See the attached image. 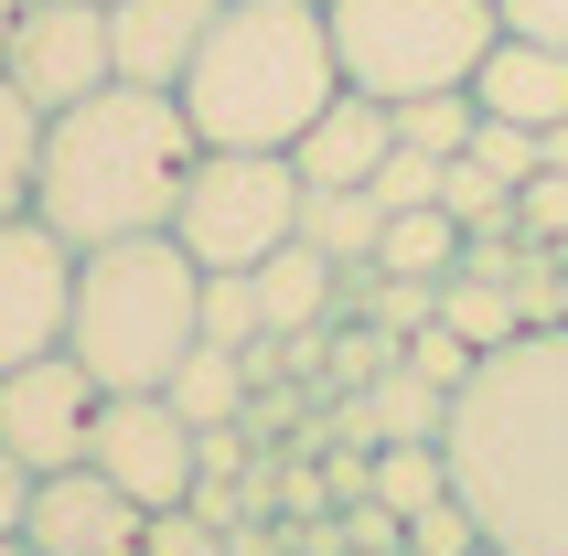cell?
<instances>
[{
  "instance_id": "5",
  "label": "cell",
  "mask_w": 568,
  "mask_h": 556,
  "mask_svg": "<svg viewBox=\"0 0 568 556\" xmlns=\"http://www.w3.org/2000/svg\"><path fill=\"white\" fill-rule=\"evenodd\" d=\"M322 22H333L344 86L408 107V96L473 86V64L494 54L505 11H494V0H322Z\"/></svg>"
},
{
  "instance_id": "20",
  "label": "cell",
  "mask_w": 568,
  "mask_h": 556,
  "mask_svg": "<svg viewBox=\"0 0 568 556\" xmlns=\"http://www.w3.org/2000/svg\"><path fill=\"white\" fill-rule=\"evenodd\" d=\"M32 172H43V107L0 75V225L32 215Z\"/></svg>"
},
{
  "instance_id": "11",
  "label": "cell",
  "mask_w": 568,
  "mask_h": 556,
  "mask_svg": "<svg viewBox=\"0 0 568 556\" xmlns=\"http://www.w3.org/2000/svg\"><path fill=\"white\" fill-rule=\"evenodd\" d=\"M151 514L108 482V471H54L32 482V514H22V546L32 556H140Z\"/></svg>"
},
{
  "instance_id": "18",
  "label": "cell",
  "mask_w": 568,
  "mask_h": 556,
  "mask_svg": "<svg viewBox=\"0 0 568 556\" xmlns=\"http://www.w3.org/2000/svg\"><path fill=\"white\" fill-rule=\"evenodd\" d=\"M440 332H462L473 353H494V342L526 332V300H515L505 278H483V268H450L440 278Z\"/></svg>"
},
{
  "instance_id": "19",
  "label": "cell",
  "mask_w": 568,
  "mask_h": 556,
  "mask_svg": "<svg viewBox=\"0 0 568 556\" xmlns=\"http://www.w3.org/2000/svg\"><path fill=\"white\" fill-rule=\"evenodd\" d=\"M462 268V225L440 204H418V215H386L376 236V278H450Z\"/></svg>"
},
{
  "instance_id": "10",
  "label": "cell",
  "mask_w": 568,
  "mask_h": 556,
  "mask_svg": "<svg viewBox=\"0 0 568 556\" xmlns=\"http://www.w3.org/2000/svg\"><path fill=\"white\" fill-rule=\"evenodd\" d=\"M64 321H75V247L43 215H11L0 225V374L64 353Z\"/></svg>"
},
{
  "instance_id": "27",
  "label": "cell",
  "mask_w": 568,
  "mask_h": 556,
  "mask_svg": "<svg viewBox=\"0 0 568 556\" xmlns=\"http://www.w3.org/2000/svg\"><path fill=\"white\" fill-rule=\"evenodd\" d=\"M515 236H526V247H547L568 268V172H537V183L515 193Z\"/></svg>"
},
{
  "instance_id": "25",
  "label": "cell",
  "mask_w": 568,
  "mask_h": 556,
  "mask_svg": "<svg viewBox=\"0 0 568 556\" xmlns=\"http://www.w3.org/2000/svg\"><path fill=\"white\" fill-rule=\"evenodd\" d=\"M204 342H225V353H257V342H268L257 278H204Z\"/></svg>"
},
{
  "instance_id": "16",
  "label": "cell",
  "mask_w": 568,
  "mask_h": 556,
  "mask_svg": "<svg viewBox=\"0 0 568 556\" xmlns=\"http://www.w3.org/2000/svg\"><path fill=\"white\" fill-rule=\"evenodd\" d=\"M161 397L183 406L204 439H215V429H236V406H247V353H225V342H193V353H183V374H172Z\"/></svg>"
},
{
  "instance_id": "33",
  "label": "cell",
  "mask_w": 568,
  "mask_h": 556,
  "mask_svg": "<svg viewBox=\"0 0 568 556\" xmlns=\"http://www.w3.org/2000/svg\"><path fill=\"white\" fill-rule=\"evenodd\" d=\"M547 172H568V119H558V128H547Z\"/></svg>"
},
{
  "instance_id": "17",
  "label": "cell",
  "mask_w": 568,
  "mask_h": 556,
  "mask_svg": "<svg viewBox=\"0 0 568 556\" xmlns=\"http://www.w3.org/2000/svg\"><path fill=\"white\" fill-rule=\"evenodd\" d=\"M376 236H386L376 193H312V204H301V247H322L344 278H365V268H376Z\"/></svg>"
},
{
  "instance_id": "37",
  "label": "cell",
  "mask_w": 568,
  "mask_h": 556,
  "mask_svg": "<svg viewBox=\"0 0 568 556\" xmlns=\"http://www.w3.org/2000/svg\"><path fill=\"white\" fill-rule=\"evenodd\" d=\"M473 556H505V546H473Z\"/></svg>"
},
{
  "instance_id": "13",
  "label": "cell",
  "mask_w": 568,
  "mask_h": 556,
  "mask_svg": "<svg viewBox=\"0 0 568 556\" xmlns=\"http://www.w3.org/2000/svg\"><path fill=\"white\" fill-rule=\"evenodd\" d=\"M386 151H397V107L365 96V86H344L301 140H290V161H301V183H312V193H365Z\"/></svg>"
},
{
  "instance_id": "28",
  "label": "cell",
  "mask_w": 568,
  "mask_h": 556,
  "mask_svg": "<svg viewBox=\"0 0 568 556\" xmlns=\"http://www.w3.org/2000/svg\"><path fill=\"white\" fill-rule=\"evenodd\" d=\"M483 546V525H473V503L462 493H440V503H418L408 514V556H473Z\"/></svg>"
},
{
  "instance_id": "24",
  "label": "cell",
  "mask_w": 568,
  "mask_h": 556,
  "mask_svg": "<svg viewBox=\"0 0 568 556\" xmlns=\"http://www.w3.org/2000/svg\"><path fill=\"white\" fill-rule=\"evenodd\" d=\"M462 161H483L505 193H526V183L547 172V140H537V128H505V119H483V107H473V151H462Z\"/></svg>"
},
{
  "instance_id": "12",
  "label": "cell",
  "mask_w": 568,
  "mask_h": 556,
  "mask_svg": "<svg viewBox=\"0 0 568 556\" xmlns=\"http://www.w3.org/2000/svg\"><path fill=\"white\" fill-rule=\"evenodd\" d=\"M225 0H108V54H119V86H183L204 32H215Z\"/></svg>"
},
{
  "instance_id": "8",
  "label": "cell",
  "mask_w": 568,
  "mask_h": 556,
  "mask_svg": "<svg viewBox=\"0 0 568 556\" xmlns=\"http://www.w3.org/2000/svg\"><path fill=\"white\" fill-rule=\"evenodd\" d=\"M0 75L64 119V107H87L97 86H119V54H108V0H22V22L0 43Z\"/></svg>"
},
{
  "instance_id": "2",
  "label": "cell",
  "mask_w": 568,
  "mask_h": 556,
  "mask_svg": "<svg viewBox=\"0 0 568 556\" xmlns=\"http://www.w3.org/2000/svg\"><path fill=\"white\" fill-rule=\"evenodd\" d=\"M193 140L183 96L172 86H97L87 107L43 119V172H32V215L54 225L64 247H129V236H172V204H183Z\"/></svg>"
},
{
  "instance_id": "4",
  "label": "cell",
  "mask_w": 568,
  "mask_h": 556,
  "mask_svg": "<svg viewBox=\"0 0 568 556\" xmlns=\"http://www.w3.org/2000/svg\"><path fill=\"white\" fill-rule=\"evenodd\" d=\"M193 342H204V268L172 236H129V247L75 257L64 353L97 374V397H161Z\"/></svg>"
},
{
  "instance_id": "35",
  "label": "cell",
  "mask_w": 568,
  "mask_h": 556,
  "mask_svg": "<svg viewBox=\"0 0 568 556\" xmlns=\"http://www.w3.org/2000/svg\"><path fill=\"white\" fill-rule=\"evenodd\" d=\"M11 22H22V0H0V43H11Z\"/></svg>"
},
{
  "instance_id": "9",
  "label": "cell",
  "mask_w": 568,
  "mask_h": 556,
  "mask_svg": "<svg viewBox=\"0 0 568 556\" xmlns=\"http://www.w3.org/2000/svg\"><path fill=\"white\" fill-rule=\"evenodd\" d=\"M87 429H97V374L75 353H32V364L0 374V450L54 482V471H87Z\"/></svg>"
},
{
  "instance_id": "6",
  "label": "cell",
  "mask_w": 568,
  "mask_h": 556,
  "mask_svg": "<svg viewBox=\"0 0 568 556\" xmlns=\"http://www.w3.org/2000/svg\"><path fill=\"white\" fill-rule=\"evenodd\" d=\"M301 204H312V183L290 151H204L172 204V247L204 278H247L301 236Z\"/></svg>"
},
{
  "instance_id": "22",
  "label": "cell",
  "mask_w": 568,
  "mask_h": 556,
  "mask_svg": "<svg viewBox=\"0 0 568 556\" xmlns=\"http://www.w3.org/2000/svg\"><path fill=\"white\" fill-rule=\"evenodd\" d=\"M397 151L462 161V151H473V86H450V96H408V107H397Z\"/></svg>"
},
{
  "instance_id": "30",
  "label": "cell",
  "mask_w": 568,
  "mask_h": 556,
  "mask_svg": "<svg viewBox=\"0 0 568 556\" xmlns=\"http://www.w3.org/2000/svg\"><path fill=\"white\" fill-rule=\"evenodd\" d=\"M494 11H505V32H526V43L568 54V0H494Z\"/></svg>"
},
{
  "instance_id": "29",
  "label": "cell",
  "mask_w": 568,
  "mask_h": 556,
  "mask_svg": "<svg viewBox=\"0 0 568 556\" xmlns=\"http://www.w3.org/2000/svg\"><path fill=\"white\" fill-rule=\"evenodd\" d=\"M397 364H408V374H429V385H440V397H450V385L473 374V342L429 321V332H408V342H397Z\"/></svg>"
},
{
  "instance_id": "21",
  "label": "cell",
  "mask_w": 568,
  "mask_h": 556,
  "mask_svg": "<svg viewBox=\"0 0 568 556\" xmlns=\"http://www.w3.org/2000/svg\"><path fill=\"white\" fill-rule=\"evenodd\" d=\"M365 493H376L386 514H418V503H440V493H450L440 439H386V450H376V471H365Z\"/></svg>"
},
{
  "instance_id": "23",
  "label": "cell",
  "mask_w": 568,
  "mask_h": 556,
  "mask_svg": "<svg viewBox=\"0 0 568 556\" xmlns=\"http://www.w3.org/2000/svg\"><path fill=\"white\" fill-rule=\"evenodd\" d=\"M440 215L462 225V236H505V225H515V193L494 183L483 161H450V172H440Z\"/></svg>"
},
{
  "instance_id": "7",
  "label": "cell",
  "mask_w": 568,
  "mask_h": 556,
  "mask_svg": "<svg viewBox=\"0 0 568 556\" xmlns=\"http://www.w3.org/2000/svg\"><path fill=\"white\" fill-rule=\"evenodd\" d=\"M87 471H108L140 514H183V503L204 493V429H193L172 397H97Z\"/></svg>"
},
{
  "instance_id": "1",
  "label": "cell",
  "mask_w": 568,
  "mask_h": 556,
  "mask_svg": "<svg viewBox=\"0 0 568 556\" xmlns=\"http://www.w3.org/2000/svg\"><path fill=\"white\" fill-rule=\"evenodd\" d=\"M440 461L483 546L568 556V321H526L515 342L473 353L440 418Z\"/></svg>"
},
{
  "instance_id": "31",
  "label": "cell",
  "mask_w": 568,
  "mask_h": 556,
  "mask_svg": "<svg viewBox=\"0 0 568 556\" xmlns=\"http://www.w3.org/2000/svg\"><path fill=\"white\" fill-rule=\"evenodd\" d=\"M140 556H215V535H204V514H151V535H140Z\"/></svg>"
},
{
  "instance_id": "14",
  "label": "cell",
  "mask_w": 568,
  "mask_h": 556,
  "mask_svg": "<svg viewBox=\"0 0 568 556\" xmlns=\"http://www.w3.org/2000/svg\"><path fill=\"white\" fill-rule=\"evenodd\" d=\"M473 107L547 140V128L568 119V54H547V43H526V32H494V54L473 64Z\"/></svg>"
},
{
  "instance_id": "32",
  "label": "cell",
  "mask_w": 568,
  "mask_h": 556,
  "mask_svg": "<svg viewBox=\"0 0 568 556\" xmlns=\"http://www.w3.org/2000/svg\"><path fill=\"white\" fill-rule=\"evenodd\" d=\"M22 514H32V471L11 461V450H0V546L22 535Z\"/></svg>"
},
{
  "instance_id": "15",
  "label": "cell",
  "mask_w": 568,
  "mask_h": 556,
  "mask_svg": "<svg viewBox=\"0 0 568 556\" xmlns=\"http://www.w3.org/2000/svg\"><path fill=\"white\" fill-rule=\"evenodd\" d=\"M247 278H257V321H268V342L312 332L322 310L344 300V268H333V257H322V247H301V236H290V247L268 257V268H247Z\"/></svg>"
},
{
  "instance_id": "26",
  "label": "cell",
  "mask_w": 568,
  "mask_h": 556,
  "mask_svg": "<svg viewBox=\"0 0 568 556\" xmlns=\"http://www.w3.org/2000/svg\"><path fill=\"white\" fill-rule=\"evenodd\" d=\"M440 172L450 161H429V151H386L365 193H376V215H418V204H440Z\"/></svg>"
},
{
  "instance_id": "36",
  "label": "cell",
  "mask_w": 568,
  "mask_h": 556,
  "mask_svg": "<svg viewBox=\"0 0 568 556\" xmlns=\"http://www.w3.org/2000/svg\"><path fill=\"white\" fill-rule=\"evenodd\" d=\"M0 556H32V546H22V535H11V546H0Z\"/></svg>"
},
{
  "instance_id": "34",
  "label": "cell",
  "mask_w": 568,
  "mask_h": 556,
  "mask_svg": "<svg viewBox=\"0 0 568 556\" xmlns=\"http://www.w3.org/2000/svg\"><path fill=\"white\" fill-rule=\"evenodd\" d=\"M547 321H568V268H558V300H547Z\"/></svg>"
},
{
  "instance_id": "3",
  "label": "cell",
  "mask_w": 568,
  "mask_h": 556,
  "mask_svg": "<svg viewBox=\"0 0 568 556\" xmlns=\"http://www.w3.org/2000/svg\"><path fill=\"white\" fill-rule=\"evenodd\" d=\"M172 96H183L204 151H290L344 96L322 0H225L204 54H193V75Z\"/></svg>"
}]
</instances>
